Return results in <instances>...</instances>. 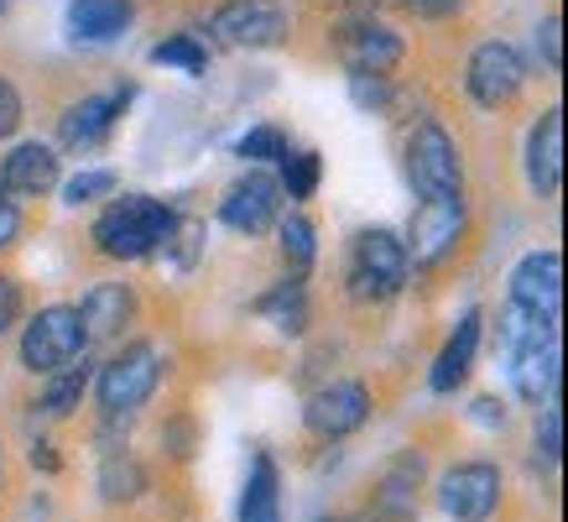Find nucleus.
<instances>
[{
  "label": "nucleus",
  "mask_w": 568,
  "mask_h": 522,
  "mask_svg": "<svg viewBox=\"0 0 568 522\" xmlns=\"http://www.w3.org/2000/svg\"><path fill=\"white\" fill-rule=\"evenodd\" d=\"M318 189V152H293L282 157V193H293V199H313Z\"/></svg>",
  "instance_id": "cd10ccee"
},
{
  "label": "nucleus",
  "mask_w": 568,
  "mask_h": 522,
  "mask_svg": "<svg viewBox=\"0 0 568 522\" xmlns=\"http://www.w3.org/2000/svg\"><path fill=\"white\" fill-rule=\"evenodd\" d=\"M276 209H282V183L266 173H251L220 199V220L241 235H261L276 220Z\"/></svg>",
  "instance_id": "f8f14e48"
},
{
  "label": "nucleus",
  "mask_w": 568,
  "mask_h": 522,
  "mask_svg": "<svg viewBox=\"0 0 568 522\" xmlns=\"http://www.w3.org/2000/svg\"><path fill=\"white\" fill-rule=\"evenodd\" d=\"M480 330H485L480 309L459 313V330L448 334V345L438 350V361H433V371H428L433 392H454V387L469 382V371H475V350H480Z\"/></svg>",
  "instance_id": "f3484780"
},
{
  "label": "nucleus",
  "mask_w": 568,
  "mask_h": 522,
  "mask_svg": "<svg viewBox=\"0 0 568 522\" xmlns=\"http://www.w3.org/2000/svg\"><path fill=\"white\" fill-rule=\"evenodd\" d=\"M21 235V209H17V199H0V251L17 241Z\"/></svg>",
  "instance_id": "c9c22d12"
},
{
  "label": "nucleus",
  "mask_w": 568,
  "mask_h": 522,
  "mask_svg": "<svg viewBox=\"0 0 568 522\" xmlns=\"http://www.w3.org/2000/svg\"><path fill=\"white\" fill-rule=\"evenodd\" d=\"M475 418H480L485 429H496V423H506V413H500V402H496V398H480V402H475Z\"/></svg>",
  "instance_id": "4c0bfd02"
},
{
  "label": "nucleus",
  "mask_w": 568,
  "mask_h": 522,
  "mask_svg": "<svg viewBox=\"0 0 568 522\" xmlns=\"http://www.w3.org/2000/svg\"><path fill=\"white\" fill-rule=\"evenodd\" d=\"M152 63L178 69V73H204L209 69V52L199 48L193 37H168V42H156V48H152Z\"/></svg>",
  "instance_id": "bb28decb"
},
{
  "label": "nucleus",
  "mask_w": 568,
  "mask_h": 522,
  "mask_svg": "<svg viewBox=\"0 0 568 522\" xmlns=\"http://www.w3.org/2000/svg\"><path fill=\"white\" fill-rule=\"evenodd\" d=\"M500 481L496 465H485V460H469V465H454L438 481V506H444L454 522H490L500 506Z\"/></svg>",
  "instance_id": "423d86ee"
},
{
  "label": "nucleus",
  "mask_w": 568,
  "mask_h": 522,
  "mask_svg": "<svg viewBox=\"0 0 568 522\" xmlns=\"http://www.w3.org/2000/svg\"><path fill=\"white\" fill-rule=\"evenodd\" d=\"M558 178H564V110H542V121L527 137V183L548 199L558 193Z\"/></svg>",
  "instance_id": "a211bd4d"
},
{
  "label": "nucleus",
  "mask_w": 568,
  "mask_h": 522,
  "mask_svg": "<svg viewBox=\"0 0 568 522\" xmlns=\"http://www.w3.org/2000/svg\"><path fill=\"white\" fill-rule=\"evenodd\" d=\"M17 126H21V94H17V84L0 73V141L17 137Z\"/></svg>",
  "instance_id": "2f4dec72"
},
{
  "label": "nucleus",
  "mask_w": 568,
  "mask_h": 522,
  "mask_svg": "<svg viewBox=\"0 0 568 522\" xmlns=\"http://www.w3.org/2000/svg\"><path fill=\"white\" fill-rule=\"evenodd\" d=\"M131 313H136V293L125 288V282H94L79 303V324H84V340H115V334L131 324Z\"/></svg>",
  "instance_id": "dca6fc26"
},
{
  "label": "nucleus",
  "mask_w": 568,
  "mask_h": 522,
  "mask_svg": "<svg viewBox=\"0 0 568 522\" xmlns=\"http://www.w3.org/2000/svg\"><path fill=\"white\" fill-rule=\"evenodd\" d=\"M339 58L349 63V73H392L402 63V37L392 27H381V21H361V27L345 32Z\"/></svg>",
  "instance_id": "6ab92c4d"
},
{
  "label": "nucleus",
  "mask_w": 568,
  "mask_h": 522,
  "mask_svg": "<svg viewBox=\"0 0 568 522\" xmlns=\"http://www.w3.org/2000/svg\"><path fill=\"white\" fill-rule=\"evenodd\" d=\"M349 94L361 110H386L392 104V84H386V73H349Z\"/></svg>",
  "instance_id": "7c9ffc66"
},
{
  "label": "nucleus",
  "mask_w": 568,
  "mask_h": 522,
  "mask_svg": "<svg viewBox=\"0 0 568 522\" xmlns=\"http://www.w3.org/2000/svg\"><path fill=\"white\" fill-rule=\"evenodd\" d=\"M115 189H121V178L104 173V168L100 173H79V178H69V189H63V204H73V209L94 204V199H110Z\"/></svg>",
  "instance_id": "c756f323"
},
{
  "label": "nucleus",
  "mask_w": 568,
  "mask_h": 522,
  "mask_svg": "<svg viewBox=\"0 0 568 522\" xmlns=\"http://www.w3.org/2000/svg\"><path fill=\"white\" fill-rule=\"evenodd\" d=\"M156 382H162V350L156 345H125L121 355H110L100 365V382H94L104 418H131L136 408H146Z\"/></svg>",
  "instance_id": "f03ea898"
},
{
  "label": "nucleus",
  "mask_w": 568,
  "mask_h": 522,
  "mask_svg": "<svg viewBox=\"0 0 568 522\" xmlns=\"http://www.w3.org/2000/svg\"><path fill=\"white\" fill-rule=\"evenodd\" d=\"M413 272L407 245L392 230H361L355 235V267H349V293L355 298H392Z\"/></svg>",
  "instance_id": "20e7f679"
},
{
  "label": "nucleus",
  "mask_w": 568,
  "mask_h": 522,
  "mask_svg": "<svg viewBox=\"0 0 568 522\" xmlns=\"http://www.w3.org/2000/svg\"><path fill=\"white\" fill-rule=\"evenodd\" d=\"M465 84H469V94H475V104L500 110V104H511L521 94L527 63H521V52L511 48V42H485V48H475V58H469Z\"/></svg>",
  "instance_id": "6e6552de"
},
{
  "label": "nucleus",
  "mask_w": 568,
  "mask_h": 522,
  "mask_svg": "<svg viewBox=\"0 0 568 522\" xmlns=\"http://www.w3.org/2000/svg\"><path fill=\"white\" fill-rule=\"evenodd\" d=\"M276 235H282V257L293 261V272H308L313 257H318V241H313V225H308V220H303V214H287Z\"/></svg>",
  "instance_id": "a878e982"
},
{
  "label": "nucleus",
  "mask_w": 568,
  "mask_h": 522,
  "mask_svg": "<svg viewBox=\"0 0 568 522\" xmlns=\"http://www.w3.org/2000/svg\"><path fill=\"white\" fill-rule=\"evenodd\" d=\"M407 173L423 193H465V162L459 147L438 121H423L407 141Z\"/></svg>",
  "instance_id": "39448f33"
},
{
  "label": "nucleus",
  "mask_w": 568,
  "mask_h": 522,
  "mask_svg": "<svg viewBox=\"0 0 568 522\" xmlns=\"http://www.w3.org/2000/svg\"><path fill=\"white\" fill-rule=\"evenodd\" d=\"M558 444H564V418H558V408H552V413H548V423L537 429V450L548 454V460H558V454H564V450H558Z\"/></svg>",
  "instance_id": "f704fd0d"
},
{
  "label": "nucleus",
  "mask_w": 568,
  "mask_h": 522,
  "mask_svg": "<svg viewBox=\"0 0 568 522\" xmlns=\"http://www.w3.org/2000/svg\"><path fill=\"white\" fill-rule=\"evenodd\" d=\"M537 52L548 58V69H552V73L564 69V52H558V17H548L542 27H537Z\"/></svg>",
  "instance_id": "72a5a7b5"
},
{
  "label": "nucleus",
  "mask_w": 568,
  "mask_h": 522,
  "mask_svg": "<svg viewBox=\"0 0 568 522\" xmlns=\"http://www.w3.org/2000/svg\"><path fill=\"white\" fill-rule=\"evenodd\" d=\"M131 104V84H121L115 94H89V100H79L63 116V147L69 152H89V147H100L110 131H115V121H121V110Z\"/></svg>",
  "instance_id": "4468645a"
},
{
  "label": "nucleus",
  "mask_w": 568,
  "mask_h": 522,
  "mask_svg": "<svg viewBox=\"0 0 568 522\" xmlns=\"http://www.w3.org/2000/svg\"><path fill=\"white\" fill-rule=\"evenodd\" d=\"M506 361H511V387H517L527 402H552L558 398V330L537 334L527 345L506 350Z\"/></svg>",
  "instance_id": "ddd939ff"
},
{
  "label": "nucleus",
  "mask_w": 568,
  "mask_h": 522,
  "mask_svg": "<svg viewBox=\"0 0 568 522\" xmlns=\"http://www.w3.org/2000/svg\"><path fill=\"white\" fill-rule=\"evenodd\" d=\"M214 37L230 48H282L287 42V11L276 0H230L214 11Z\"/></svg>",
  "instance_id": "0eeeda50"
},
{
  "label": "nucleus",
  "mask_w": 568,
  "mask_h": 522,
  "mask_svg": "<svg viewBox=\"0 0 568 522\" xmlns=\"http://www.w3.org/2000/svg\"><path fill=\"white\" fill-rule=\"evenodd\" d=\"M241 522H282V475H276V460L266 450H256L251 475H245Z\"/></svg>",
  "instance_id": "412c9836"
},
{
  "label": "nucleus",
  "mask_w": 568,
  "mask_h": 522,
  "mask_svg": "<svg viewBox=\"0 0 568 522\" xmlns=\"http://www.w3.org/2000/svg\"><path fill=\"white\" fill-rule=\"evenodd\" d=\"M21 319V282L0 278V334H11V324Z\"/></svg>",
  "instance_id": "473e14b6"
},
{
  "label": "nucleus",
  "mask_w": 568,
  "mask_h": 522,
  "mask_svg": "<svg viewBox=\"0 0 568 522\" xmlns=\"http://www.w3.org/2000/svg\"><path fill=\"white\" fill-rule=\"evenodd\" d=\"M417 481H423V460L417 454H402L392 465V475H386V486H381V506L392 512L396 522H407L413 518V506H417Z\"/></svg>",
  "instance_id": "b1692460"
},
{
  "label": "nucleus",
  "mask_w": 568,
  "mask_h": 522,
  "mask_svg": "<svg viewBox=\"0 0 568 522\" xmlns=\"http://www.w3.org/2000/svg\"><path fill=\"white\" fill-rule=\"evenodd\" d=\"M84 350H89L84 324H79V309H69V303H52V309L32 313V324L21 330V365L37 371V377L69 365Z\"/></svg>",
  "instance_id": "7ed1b4c3"
},
{
  "label": "nucleus",
  "mask_w": 568,
  "mask_h": 522,
  "mask_svg": "<svg viewBox=\"0 0 568 522\" xmlns=\"http://www.w3.org/2000/svg\"><path fill=\"white\" fill-rule=\"evenodd\" d=\"M52 183H58V152L42 141H21L0 162V193L6 199H42V193H52Z\"/></svg>",
  "instance_id": "2eb2a0df"
},
{
  "label": "nucleus",
  "mask_w": 568,
  "mask_h": 522,
  "mask_svg": "<svg viewBox=\"0 0 568 522\" xmlns=\"http://www.w3.org/2000/svg\"><path fill=\"white\" fill-rule=\"evenodd\" d=\"M42 398H37V408H48L52 418H69L79 402H84V387H89V350L84 355H73L69 365H58V371H48L42 377Z\"/></svg>",
  "instance_id": "4be33fe9"
},
{
  "label": "nucleus",
  "mask_w": 568,
  "mask_h": 522,
  "mask_svg": "<svg viewBox=\"0 0 568 522\" xmlns=\"http://www.w3.org/2000/svg\"><path fill=\"white\" fill-rule=\"evenodd\" d=\"M511 303L521 313L542 319V324H558V309H564V257L558 251L521 257L517 272H511Z\"/></svg>",
  "instance_id": "9d476101"
},
{
  "label": "nucleus",
  "mask_w": 568,
  "mask_h": 522,
  "mask_svg": "<svg viewBox=\"0 0 568 522\" xmlns=\"http://www.w3.org/2000/svg\"><path fill=\"white\" fill-rule=\"evenodd\" d=\"M407 11H417V17H454L465 0H402Z\"/></svg>",
  "instance_id": "e433bc0d"
},
{
  "label": "nucleus",
  "mask_w": 568,
  "mask_h": 522,
  "mask_svg": "<svg viewBox=\"0 0 568 522\" xmlns=\"http://www.w3.org/2000/svg\"><path fill=\"white\" fill-rule=\"evenodd\" d=\"M0 6H6V0H0Z\"/></svg>",
  "instance_id": "a19ab883"
},
{
  "label": "nucleus",
  "mask_w": 568,
  "mask_h": 522,
  "mask_svg": "<svg viewBox=\"0 0 568 522\" xmlns=\"http://www.w3.org/2000/svg\"><path fill=\"white\" fill-rule=\"evenodd\" d=\"M100 491H104V502H131V496L146 491V470L131 454H110L100 470Z\"/></svg>",
  "instance_id": "393cba45"
},
{
  "label": "nucleus",
  "mask_w": 568,
  "mask_h": 522,
  "mask_svg": "<svg viewBox=\"0 0 568 522\" xmlns=\"http://www.w3.org/2000/svg\"><path fill=\"white\" fill-rule=\"evenodd\" d=\"M173 225H178V214L162 204V199H152V193H125V199H115V204L94 220V251L110 261L156 257L162 245L173 241Z\"/></svg>",
  "instance_id": "f257e3e1"
},
{
  "label": "nucleus",
  "mask_w": 568,
  "mask_h": 522,
  "mask_svg": "<svg viewBox=\"0 0 568 522\" xmlns=\"http://www.w3.org/2000/svg\"><path fill=\"white\" fill-rule=\"evenodd\" d=\"M261 313H266L282 334H303V330H308V293H303V282H297V278L276 282L272 293L261 298Z\"/></svg>",
  "instance_id": "5701e85b"
},
{
  "label": "nucleus",
  "mask_w": 568,
  "mask_h": 522,
  "mask_svg": "<svg viewBox=\"0 0 568 522\" xmlns=\"http://www.w3.org/2000/svg\"><path fill=\"white\" fill-rule=\"evenodd\" d=\"M235 152H241L245 162H282V157H287V137H282L276 126H256V131H245L241 137Z\"/></svg>",
  "instance_id": "c85d7f7f"
},
{
  "label": "nucleus",
  "mask_w": 568,
  "mask_h": 522,
  "mask_svg": "<svg viewBox=\"0 0 568 522\" xmlns=\"http://www.w3.org/2000/svg\"><path fill=\"white\" fill-rule=\"evenodd\" d=\"M32 465L37 470H58V454H52V444H37V450H32Z\"/></svg>",
  "instance_id": "58836bf2"
},
{
  "label": "nucleus",
  "mask_w": 568,
  "mask_h": 522,
  "mask_svg": "<svg viewBox=\"0 0 568 522\" xmlns=\"http://www.w3.org/2000/svg\"><path fill=\"white\" fill-rule=\"evenodd\" d=\"M465 235V193H423V204L413 214V251L423 267L444 261Z\"/></svg>",
  "instance_id": "1a4fd4ad"
},
{
  "label": "nucleus",
  "mask_w": 568,
  "mask_h": 522,
  "mask_svg": "<svg viewBox=\"0 0 568 522\" xmlns=\"http://www.w3.org/2000/svg\"><path fill=\"white\" fill-rule=\"evenodd\" d=\"M365 418H371V392L361 382H334L324 392H313L308 408H303V423H308L318 439H345L355 434Z\"/></svg>",
  "instance_id": "9b49d317"
},
{
  "label": "nucleus",
  "mask_w": 568,
  "mask_h": 522,
  "mask_svg": "<svg viewBox=\"0 0 568 522\" xmlns=\"http://www.w3.org/2000/svg\"><path fill=\"white\" fill-rule=\"evenodd\" d=\"M0 486H6V460H0Z\"/></svg>",
  "instance_id": "ea45409f"
},
{
  "label": "nucleus",
  "mask_w": 568,
  "mask_h": 522,
  "mask_svg": "<svg viewBox=\"0 0 568 522\" xmlns=\"http://www.w3.org/2000/svg\"><path fill=\"white\" fill-rule=\"evenodd\" d=\"M136 6L131 0H73L69 6V32L73 42H115L131 32Z\"/></svg>",
  "instance_id": "aec40b11"
}]
</instances>
